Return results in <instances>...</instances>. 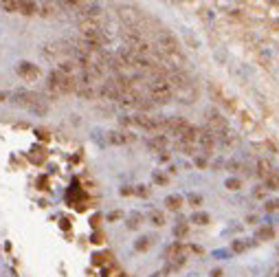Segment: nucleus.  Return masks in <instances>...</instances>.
Here are the masks:
<instances>
[{"label":"nucleus","mask_w":279,"mask_h":277,"mask_svg":"<svg viewBox=\"0 0 279 277\" xmlns=\"http://www.w3.org/2000/svg\"><path fill=\"white\" fill-rule=\"evenodd\" d=\"M11 99H14L16 106H22V108L31 110V112H36V114H46V110H48L42 95L31 92V90H16L14 95H11Z\"/></svg>","instance_id":"f257e3e1"},{"label":"nucleus","mask_w":279,"mask_h":277,"mask_svg":"<svg viewBox=\"0 0 279 277\" xmlns=\"http://www.w3.org/2000/svg\"><path fill=\"white\" fill-rule=\"evenodd\" d=\"M77 84L80 82L75 80V75H64L62 70H53L51 75H48V88H51L53 92H72V90H77Z\"/></svg>","instance_id":"f03ea898"},{"label":"nucleus","mask_w":279,"mask_h":277,"mask_svg":"<svg viewBox=\"0 0 279 277\" xmlns=\"http://www.w3.org/2000/svg\"><path fill=\"white\" fill-rule=\"evenodd\" d=\"M150 92H152L154 102H158V104H167L172 99V86L167 80H163V77L150 82Z\"/></svg>","instance_id":"7ed1b4c3"},{"label":"nucleus","mask_w":279,"mask_h":277,"mask_svg":"<svg viewBox=\"0 0 279 277\" xmlns=\"http://www.w3.org/2000/svg\"><path fill=\"white\" fill-rule=\"evenodd\" d=\"M18 75L22 77V80L33 82V80H38V77H40V68H38L33 62H20L18 64Z\"/></svg>","instance_id":"20e7f679"},{"label":"nucleus","mask_w":279,"mask_h":277,"mask_svg":"<svg viewBox=\"0 0 279 277\" xmlns=\"http://www.w3.org/2000/svg\"><path fill=\"white\" fill-rule=\"evenodd\" d=\"M132 124L138 126V128H143V130H148V132H154V130L160 128L158 119H152V117H148V114H136V117H132Z\"/></svg>","instance_id":"39448f33"},{"label":"nucleus","mask_w":279,"mask_h":277,"mask_svg":"<svg viewBox=\"0 0 279 277\" xmlns=\"http://www.w3.org/2000/svg\"><path fill=\"white\" fill-rule=\"evenodd\" d=\"M198 143L202 146V150L204 152H211L214 150V146H216V132H211L209 128H204V130H198Z\"/></svg>","instance_id":"423d86ee"},{"label":"nucleus","mask_w":279,"mask_h":277,"mask_svg":"<svg viewBox=\"0 0 279 277\" xmlns=\"http://www.w3.org/2000/svg\"><path fill=\"white\" fill-rule=\"evenodd\" d=\"M158 40H160V44H163V48H165V51H170V53H174L176 48H178L176 38L172 36V33H167V31L160 33V38H158Z\"/></svg>","instance_id":"0eeeda50"},{"label":"nucleus","mask_w":279,"mask_h":277,"mask_svg":"<svg viewBox=\"0 0 279 277\" xmlns=\"http://www.w3.org/2000/svg\"><path fill=\"white\" fill-rule=\"evenodd\" d=\"M132 134H128V132H110L108 134V141L112 143V146H124V143H130L132 141Z\"/></svg>","instance_id":"6e6552de"},{"label":"nucleus","mask_w":279,"mask_h":277,"mask_svg":"<svg viewBox=\"0 0 279 277\" xmlns=\"http://www.w3.org/2000/svg\"><path fill=\"white\" fill-rule=\"evenodd\" d=\"M148 146L154 150V152H165V148H167V136L165 134H156L152 136L148 141Z\"/></svg>","instance_id":"1a4fd4ad"},{"label":"nucleus","mask_w":279,"mask_h":277,"mask_svg":"<svg viewBox=\"0 0 279 277\" xmlns=\"http://www.w3.org/2000/svg\"><path fill=\"white\" fill-rule=\"evenodd\" d=\"M266 190H279V170H268V174L264 176Z\"/></svg>","instance_id":"9d476101"},{"label":"nucleus","mask_w":279,"mask_h":277,"mask_svg":"<svg viewBox=\"0 0 279 277\" xmlns=\"http://www.w3.org/2000/svg\"><path fill=\"white\" fill-rule=\"evenodd\" d=\"M165 207L172 209V212H178V209L182 207V196H178V194H172V196L165 198Z\"/></svg>","instance_id":"9b49d317"},{"label":"nucleus","mask_w":279,"mask_h":277,"mask_svg":"<svg viewBox=\"0 0 279 277\" xmlns=\"http://www.w3.org/2000/svg\"><path fill=\"white\" fill-rule=\"evenodd\" d=\"M36 9H38L36 2H18V11L20 14H24V16H33L36 14Z\"/></svg>","instance_id":"f8f14e48"},{"label":"nucleus","mask_w":279,"mask_h":277,"mask_svg":"<svg viewBox=\"0 0 279 277\" xmlns=\"http://www.w3.org/2000/svg\"><path fill=\"white\" fill-rule=\"evenodd\" d=\"M150 246H152V238H148V236L138 238V240L134 242V248H136V251H148Z\"/></svg>","instance_id":"ddd939ff"},{"label":"nucleus","mask_w":279,"mask_h":277,"mask_svg":"<svg viewBox=\"0 0 279 277\" xmlns=\"http://www.w3.org/2000/svg\"><path fill=\"white\" fill-rule=\"evenodd\" d=\"M187 234H189L187 222H185V220H178V224L174 226V236H176V238H185Z\"/></svg>","instance_id":"4468645a"},{"label":"nucleus","mask_w":279,"mask_h":277,"mask_svg":"<svg viewBox=\"0 0 279 277\" xmlns=\"http://www.w3.org/2000/svg\"><path fill=\"white\" fill-rule=\"evenodd\" d=\"M141 220H143V216L138 214V212L130 214V216H128V229H136V226L141 224Z\"/></svg>","instance_id":"2eb2a0df"},{"label":"nucleus","mask_w":279,"mask_h":277,"mask_svg":"<svg viewBox=\"0 0 279 277\" xmlns=\"http://www.w3.org/2000/svg\"><path fill=\"white\" fill-rule=\"evenodd\" d=\"M248 246H250V242H248V240H233V244H231L233 253H242V251H246Z\"/></svg>","instance_id":"dca6fc26"},{"label":"nucleus","mask_w":279,"mask_h":277,"mask_svg":"<svg viewBox=\"0 0 279 277\" xmlns=\"http://www.w3.org/2000/svg\"><path fill=\"white\" fill-rule=\"evenodd\" d=\"M150 220H152L154 226H163L165 224V216L160 212H156V209H154V212H150Z\"/></svg>","instance_id":"f3484780"},{"label":"nucleus","mask_w":279,"mask_h":277,"mask_svg":"<svg viewBox=\"0 0 279 277\" xmlns=\"http://www.w3.org/2000/svg\"><path fill=\"white\" fill-rule=\"evenodd\" d=\"M189 220H192V222H196V224H207V222H209V214H204V212H196V214H194Z\"/></svg>","instance_id":"a211bd4d"},{"label":"nucleus","mask_w":279,"mask_h":277,"mask_svg":"<svg viewBox=\"0 0 279 277\" xmlns=\"http://www.w3.org/2000/svg\"><path fill=\"white\" fill-rule=\"evenodd\" d=\"M272 236H275V229H272V226H262L258 231V240H268Z\"/></svg>","instance_id":"6ab92c4d"},{"label":"nucleus","mask_w":279,"mask_h":277,"mask_svg":"<svg viewBox=\"0 0 279 277\" xmlns=\"http://www.w3.org/2000/svg\"><path fill=\"white\" fill-rule=\"evenodd\" d=\"M187 202H192L194 207H200V204H202V196H200V194H189Z\"/></svg>","instance_id":"aec40b11"},{"label":"nucleus","mask_w":279,"mask_h":277,"mask_svg":"<svg viewBox=\"0 0 279 277\" xmlns=\"http://www.w3.org/2000/svg\"><path fill=\"white\" fill-rule=\"evenodd\" d=\"M152 178H154V182H156V185H165V182L170 180L165 174H160V172H154V174H152Z\"/></svg>","instance_id":"412c9836"},{"label":"nucleus","mask_w":279,"mask_h":277,"mask_svg":"<svg viewBox=\"0 0 279 277\" xmlns=\"http://www.w3.org/2000/svg\"><path fill=\"white\" fill-rule=\"evenodd\" d=\"M242 187V182H240V178H228L226 180V190H231V192H236Z\"/></svg>","instance_id":"4be33fe9"},{"label":"nucleus","mask_w":279,"mask_h":277,"mask_svg":"<svg viewBox=\"0 0 279 277\" xmlns=\"http://www.w3.org/2000/svg\"><path fill=\"white\" fill-rule=\"evenodd\" d=\"M134 194H136V196H141V198H145V196H148V187H145V185H136L134 187Z\"/></svg>","instance_id":"5701e85b"},{"label":"nucleus","mask_w":279,"mask_h":277,"mask_svg":"<svg viewBox=\"0 0 279 277\" xmlns=\"http://www.w3.org/2000/svg\"><path fill=\"white\" fill-rule=\"evenodd\" d=\"M275 209H279V198H277V200H268V202H266V212H275Z\"/></svg>","instance_id":"b1692460"},{"label":"nucleus","mask_w":279,"mask_h":277,"mask_svg":"<svg viewBox=\"0 0 279 277\" xmlns=\"http://www.w3.org/2000/svg\"><path fill=\"white\" fill-rule=\"evenodd\" d=\"M2 7L7 11H18V2H16V0H14V2H2Z\"/></svg>","instance_id":"393cba45"},{"label":"nucleus","mask_w":279,"mask_h":277,"mask_svg":"<svg viewBox=\"0 0 279 277\" xmlns=\"http://www.w3.org/2000/svg\"><path fill=\"white\" fill-rule=\"evenodd\" d=\"M121 218V212H112V214H108V220L110 222H114V220H119Z\"/></svg>","instance_id":"a878e982"},{"label":"nucleus","mask_w":279,"mask_h":277,"mask_svg":"<svg viewBox=\"0 0 279 277\" xmlns=\"http://www.w3.org/2000/svg\"><path fill=\"white\" fill-rule=\"evenodd\" d=\"M130 194H134L132 187H121V196H130Z\"/></svg>","instance_id":"bb28decb"},{"label":"nucleus","mask_w":279,"mask_h":277,"mask_svg":"<svg viewBox=\"0 0 279 277\" xmlns=\"http://www.w3.org/2000/svg\"><path fill=\"white\" fill-rule=\"evenodd\" d=\"M196 165H198V168H204V165H207V158H202V156L196 158Z\"/></svg>","instance_id":"cd10ccee"},{"label":"nucleus","mask_w":279,"mask_h":277,"mask_svg":"<svg viewBox=\"0 0 279 277\" xmlns=\"http://www.w3.org/2000/svg\"><path fill=\"white\" fill-rule=\"evenodd\" d=\"M211 277H222V270L220 268H214V270H211Z\"/></svg>","instance_id":"c85d7f7f"},{"label":"nucleus","mask_w":279,"mask_h":277,"mask_svg":"<svg viewBox=\"0 0 279 277\" xmlns=\"http://www.w3.org/2000/svg\"><path fill=\"white\" fill-rule=\"evenodd\" d=\"M7 99V92H0V102H4Z\"/></svg>","instance_id":"c756f323"}]
</instances>
